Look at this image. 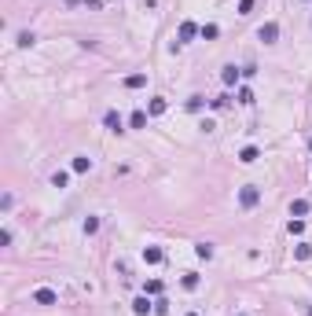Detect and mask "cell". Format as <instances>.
<instances>
[{
	"label": "cell",
	"instance_id": "cell-1",
	"mask_svg": "<svg viewBox=\"0 0 312 316\" xmlns=\"http://www.w3.org/2000/svg\"><path fill=\"white\" fill-rule=\"evenodd\" d=\"M257 202H261V188H257V184H246V188L239 192V206H243V210H254Z\"/></svg>",
	"mask_w": 312,
	"mask_h": 316
},
{
	"label": "cell",
	"instance_id": "cell-2",
	"mask_svg": "<svg viewBox=\"0 0 312 316\" xmlns=\"http://www.w3.org/2000/svg\"><path fill=\"white\" fill-rule=\"evenodd\" d=\"M257 37H261L264 44H276L279 41V22H264L261 30H257Z\"/></svg>",
	"mask_w": 312,
	"mask_h": 316
},
{
	"label": "cell",
	"instance_id": "cell-3",
	"mask_svg": "<svg viewBox=\"0 0 312 316\" xmlns=\"http://www.w3.org/2000/svg\"><path fill=\"white\" fill-rule=\"evenodd\" d=\"M103 125H107L110 133H125V122H121L118 110H107V114H103Z\"/></svg>",
	"mask_w": 312,
	"mask_h": 316
},
{
	"label": "cell",
	"instance_id": "cell-4",
	"mask_svg": "<svg viewBox=\"0 0 312 316\" xmlns=\"http://www.w3.org/2000/svg\"><path fill=\"white\" fill-rule=\"evenodd\" d=\"M33 301H37V305H55V301H59V294L52 291V287H41V291L33 294Z\"/></svg>",
	"mask_w": 312,
	"mask_h": 316
},
{
	"label": "cell",
	"instance_id": "cell-5",
	"mask_svg": "<svg viewBox=\"0 0 312 316\" xmlns=\"http://www.w3.org/2000/svg\"><path fill=\"white\" fill-rule=\"evenodd\" d=\"M257 158H261V151H257V147H254V143H246V147L239 151V162H243V166H254Z\"/></svg>",
	"mask_w": 312,
	"mask_h": 316
},
{
	"label": "cell",
	"instance_id": "cell-6",
	"mask_svg": "<svg viewBox=\"0 0 312 316\" xmlns=\"http://www.w3.org/2000/svg\"><path fill=\"white\" fill-rule=\"evenodd\" d=\"M132 313H136V316H147V313H155V305H151V298H147V294H140V298L132 301Z\"/></svg>",
	"mask_w": 312,
	"mask_h": 316
},
{
	"label": "cell",
	"instance_id": "cell-7",
	"mask_svg": "<svg viewBox=\"0 0 312 316\" xmlns=\"http://www.w3.org/2000/svg\"><path fill=\"white\" fill-rule=\"evenodd\" d=\"M195 34H202V30H198V26L191 22V18H188V22H180V41H176V44H188Z\"/></svg>",
	"mask_w": 312,
	"mask_h": 316
},
{
	"label": "cell",
	"instance_id": "cell-8",
	"mask_svg": "<svg viewBox=\"0 0 312 316\" xmlns=\"http://www.w3.org/2000/svg\"><path fill=\"white\" fill-rule=\"evenodd\" d=\"M162 258H165V254H162L158 246H147V250H143V261H147V265H162Z\"/></svg>",
	"mask_w": 312,
	"mask_h": 316
},
{
	"label": "cell",
	"instance_id": "cell-9",
	"mask_svg": "<svg viewBox=\"0 0 312 316\" xmlns=\"http://www.w3.org/2000/svg\"><path fill=\"white\" fill-rule=\"evenodd\" d=\"M239 74H243L239 67H224V70H221V81H224V85H235V81H239Z\"/></svg>",
	"mask_w": 312,
	"mask_h": 316
},
{
	"label": "cell",
	"instance_id": "cell-10",
	"mask_svg": "<svg viewBox=\"0 0 312 316\" xmlns=\"http://www.w3.org/2000/svg\"><path fill=\"white\" fill-rule=\"evenodd\" d=\"M147 85V74H129L125 77V88H143Z\"/></svg>",
	"mask_w": 312,
	"mask_h": 316
},
{
	"label": "cell",
	"instance_id": "cell-11",
	"mask_svg": "<svg viewBox=\"0 0 312 316\" xmlns=\"http://www.w3.org/2000/svg\"><path fill=\"white\" fill-rule=\"evenodd\" d=\"M88 169H92V158L88 155H77L74 158V173H88Z\"/></svg>",
	"mask_w": 312,
	"mask_h": 316
},
{
	"label": "cell",
	"instance_id": "cell-12",
	"mask_svg": "<svg viewBox=\"0 0 312 316\" xmlns=\"http://www.w3.org/2000/svg\"><path fill=\"white\" fill-rule=\"evenodd\" d=\"M305 213H309V202H305V199H294V202H290V217H305Z\"/></svg>",
	"mask_w": 312,
	"mask_h": 316
},
{
	"label": "cell",
	"instance_id": "cell-13",
	"mask_svg": "<svg viewBox=\"0 0 312 316\" xmlns=\"http://www.w3.org/2000/svg\"><path fill=\"white\" fill-rule=\"evenodd\" d=\"M195 254L202 261H209V258H213V243H195Z\"/></svg>",
	"mask_w": 312,
	"mask_h": 316
},
{
	"label": "cell",
	"instance_id": "cell-14",
	"mask_svg": "<svg viewBox=\"0 0 312 316\" xmlns=\"http://www.w3.org/2000/svg\"><path fill=\"white\" fill-rule=\"evenodd\" d=\"M129 125H132V129H143V125H147V110H132Z\"/></svg>",
	"mask_w": 312,
	"mask_h": 316
},
{
	"label": "cell",
	"instance_id": "cell-15",
	"mask_svg": "<svg viewBox=\"0 0 312 316\" xmlns=\"http://www.w3.org/2000/svg\"><path fill=\"white\" fill-rule=\"evenodd\" d=\"M52 184H55V188H66V184H70V173H66V169H55V173H52Z\"/></svg>",
	"mask_w": 312,
	"mask_h": 316
},
{
	"label": "cell",
	"instance_id": "cell-16",
	"mask_svg": "<svg viewBox=\"0 0 312 316\" xmlns=\"http://www.w3.org/2000/svg\"><path fill=\"white\" fill-rule=\"evenodd\" d=\"M184 291H195V287H198V272H184Z\"/></svg>",
	"mask_w": 312,
	"mask_h": 316
},
{
	"label": "cell",
	"instance_id": "cell-17",
	"mask_svg": "<svg viewBox=\"0 0 312 316\" xmlns=\"http://www.w3.org/2000/svg\"><path fill=\"white\" fill-rule=\"evenodd\" d=\"M18 44H22V48H33V44H37V37H33L30 30H22V34H18Z\"/></svg>",
	"mask_w": 312,
	"mask_h": 316
},
{
	"label": "cell",
	"instance_id": "cell-18",
	"mask_svg": "<svg viewBox=\"0 0 312 316\" xmlns=\"http://www.w3.org/2000/svg\"><path fill=\"white\" fill-rule=\"evenodd\" d=\"M151 114H165V100L158 96V100H151Z\"/></svg>",
	"mask_w": 312,
	"mask_h": 316
},
{
	"label": "cell",
	"instance_id": "cell-19",
	"mask_svg": "<svg viewBox=\"0 0 312 316\" xmlns=\"http://www.w3.org/2000/svg\"><path fill=\"white\" fill-rule=\"evenodd\" d=\"M217 34H221V30H217V26H213V22H209V26H202V37H206V41H213V37H217Z\"/></svg>",
	"mask_w": 312,
	"mask_h": 316
},
{
	"label": "cell",
	"instance_id": "cell-20",
	"mask_svg": "<svg viewBox=\"0 0 312 316\" xmlns=\"http://www.w3.org/2000/svg\"><path fill=\"white\" fill-rule=\"evenodd\" d=\"M239 103H254V92H250L246 85H243V88H239Z\"/></svg>",
	"mask_w": 312,
	"mask_h": 316
},
{
	"label": "cell",
	"instance_id": "cell-21",
	"mask_svg": "<svg viewBox=\"0 0 312 316\" xmlns=\"http://www.w3.org/2000/svg\"><path fill=\"white\" fill-rule=\"evenodd\" d=\"M85 232H88V235L99 232V221H96V217H88V221H85Z\"/></svg>",
	"mask_w": 312,
	"mask_h": 316
},
{
	"label": "cell",
	"instance_id": "cell-22",
	"mask_svg": "<svg viewBox=\"0 0 312 316\" xmlns=\"http://www.w3.org/2000/svg\"><path fill=\"white\" fill-rule=\"evenodd\" d=\"M254 11V0H239V15H250Z\"/></svg>",
	"mask_w": 312,
	"mask_h": 316
},
{
	"label": "cell",
	"instance_id": "cell-23",
	"mask_svg": "<svg viewBox=\"0 0 312 316\" xmlns=\"http://www.w3.org/2000/svg\"><path fill=\"white\" fill-rule=\"evenodd\" d=\"M228 103H231V96H217V100H213V110H224Z\"/></svg>",
	"mask_w": 312,
	"mask_h": 316
},
{
	"label": "cell",
	"instance_id": "cell-24",
	"mask_svg": "<svg viewBox=\"0 0 312 316\" xmlns=\"http://www.w3.org/2000/svg\"><path fill=\"white\" fill-rule=\"evenodd\" d=\"M305 232V221H290V235H301Z\"/></svg>",
	"mask_w": 312,
	"mask_h": 316
},
{
	"label": "cell",
	"instance_id": "cell-25",
	"mask_svg": "<svg viewBox=\"0 0 312 316\" xmlns=\"http://www.w3.org/2000/svg\"><path fill=\"white\" fill-rule=\"evenodd\" d=\"M188 110H202V96H191V100H188Z\"/></svg>",
	"mask_w": 312,
	"mask_h": 316
},
{
	"label": "cell",
	"instance_id": "cell-26",
	"mask_svg": "<svg viewBox=\"0 0 312 316\" xmlns=\"http://www.w3.org/2000/svg\"><path fill=\"white\" fill-rule=\"evenodd\" d=\"M297 313H301V316H312V305H309V301H297Z\"/></svg>",
	"mask_w": 312,
	"mask_h": 316
},
{
	"label": "cell",
	"instance_id": "cell-27",
	"mask_svg": "<svg viewBox=\"0 0 312 316\" xmlns=\"http://www.w3.org/2000/svg\"><path fill=\"white\" fill-rule=\"evenodd\" d=\"M188 316H198V313H188Z\"/></svg>",
	"mask_w": 312,
	"mask_h": 316
},
{
	"label": "cell",
	"instance_id": "cell-28",
	"mask_svg": "<svg viewBox=\"0 0 312 316\" xmlns=\"http://www.w3.org/2000/svg\"><path fill=\"white\" fill-rule=\"evenodd\" d=\"M239 316H246V313H239Z\"/></svg>",
	"mask_w": 312,
	"mask_h": 316
},
{
	"label": "cell",
	"instance_id": "cell-29",
	"mask_svg": "<svg viewBox=\"0 0 312 316\" xmlns=\"http://www.w3.org/2000/svg\"><path fill=\"white\" fill-rule=\"evenodd\" d=\"M305 4H309V0H305Z\"/></svg>",
	"mask_w": 312,
	"mask_h": 316
}]
</instances>
